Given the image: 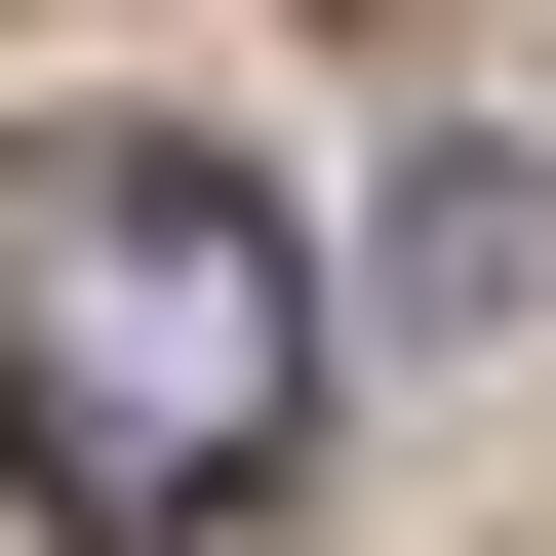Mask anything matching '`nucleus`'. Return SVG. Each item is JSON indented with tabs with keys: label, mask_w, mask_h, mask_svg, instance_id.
<instances>
[{
	"label": "nucleus",
	"mask_w": 556,
	"mask_h": 556,
	"mask_svg": "<svg viewBox=\"0 0 556 556\" xmlns=\"http://www.w3.org/2000/svg\"><path fill=\"white\" fill-rule=\"evenodd\" d=\"M278 438H318V239L160 119H0V477L199 556V517H278Z\"/></svg>",
	"instance_id": "f257e3e1"
}]
</instances>
